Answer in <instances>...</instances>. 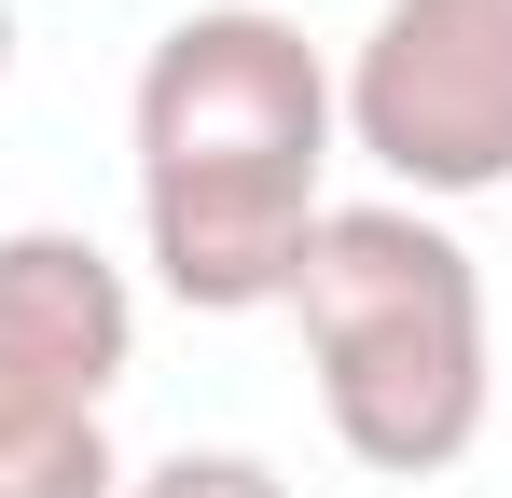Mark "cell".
I'll use <instances>...</instances> for the list:
<instances>
[{"instance_id":"1","label":"cell","mask_w":512,"mask_h":498,"mask_svg":"<svg viewBox=\"0 0 512 498\" xmlns=\"http://www.w3.org/2000/svg\"><path fill=\"white\" fill-rule=\"evenodd\" d=\"M333 70L291 14L263 0H194L167 42L139 56L125 97V153H139V249L194 319H250L291 291V263L319 236V180H333Z\"/></svg>"},{"instance_id":"3","label":"cell","mask_w":512,"mask_h":498,"mask_svg":"<svg viewBox=\"0 0 512 498\" xmlns=\"http://www.w3.org/2000/svg\"><path fill=\"white\" fill-rule=\"evenodd\" d=\"M139 360L125 263L70 222L0 236V498H125L111 388Z\"/></svg>"},{"instance_id":"5","label":"cell","mask_w":512,"mask_h":498,"mask_svg":"<svg viewBox=\"0 0 512 498\" xmlns=\"http://www.w3.org/2000/svg\"><path fill=\"white\" fill-rule=\"evenodd\" d=\"M125 498H291V485L263 471L250 443H180V457H153V471H125Z\"/></svg>"},{"instance_id":"4","label":"cell","mask_w":512,"mask_h":498,"mask_svg":"<svg viewBox=\"0 0 512 498\" xmlns=\"http://www.w3.org/2000/svg\"><path fill=\"white\" fill-rule=\"evenodd\" d=\"M346 153L402 208H471L512 180V0H374L360 56L333 70Z\"/></svg>"},{"instance_id":"2","label":"cell","mask_w":512,"mask_h":498,"mask_svg":"<svg viewBox=\"0 0 512 498\" xmlns=\"http://www.w3.org/2000/svg\"><path fill=\"white\" fill-rule=\"evenodd\" d=\"M291 332L319 360V415L360 471L388 485H429L485 443V402H499V346H485V263L457 249L443 208H402V194H360V208H319V236L291 263Z\"/></svg>"},{"instance_id":"6","label":"cell","mask_w":512,"mask_h":498,"mask_svg":"<svg viewBox=\"0 0 512 498\" xmlns=\"http://www.w3.org/2000/svg\"><path fill=\"white\" fill-rule=\"evenodd\" d=\"M0 83H14V0H0Z\"/></svg>"}]
</instances>
